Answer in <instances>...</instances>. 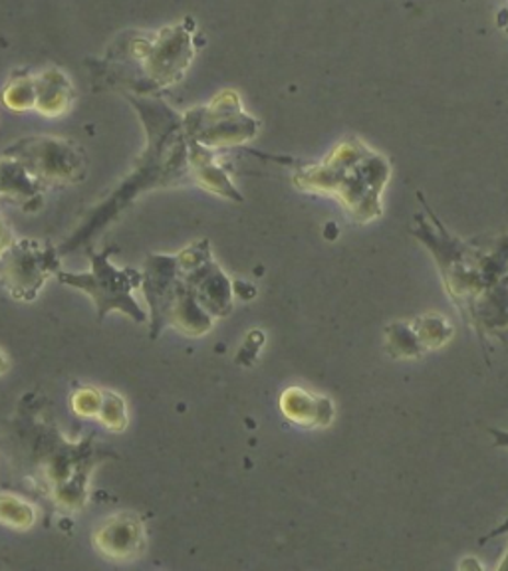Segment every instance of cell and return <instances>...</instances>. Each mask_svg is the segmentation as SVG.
<instances>
[{
  "instance_id": "cell-1",
  "label": "cell",
  "mask_w": 508,
  "mask_h": 571,
  "mask_svg": "<svg viewBox=\"0 0 508 571\" xmlns=\"http://www.w3.org/2000/svg\"><path fill=\"white\" fill-rule=\"evenodd\" d=\"M16 425L24 443L29 479L34 486L53 502L56 511L70 514L82 511L88 502L90 474L102 460V452L95 447L94 433L80 443H72L58 430V425L46 421L31 407L19 413Z\"/></svg>"
},
{
  "instance_id": "cell-2",
  "label": "cell",
  "mask_w": 508,
  "mask_h": 571,
  "mask_svg": "<svg viewBox=\"0 0 508 571\" xmlns=\"http://www.w3.org/2000/svg\"><path fill=\"white\" fill-rule=\"evenodd\" d=\"M142 290L151 307L149 336H161L166 327L189 337H201L215 326V317L199 302L197 290L177 255H149L144 266Z\"/></svg>"
},
{
  "instance_id": "cell-3",
  "label": "cell",
  "mask_w": 508,
  "mask_h": 571,
  "mask_svg": "<svg viewBox=\"0 0 508 571\" xmlns=\"http://www.w3.org/2000/svg\"><path fill=\"white\" fill-rule=\"evenodd\" d=\"M181 125L189 143L211 152L250 142L260 130L259 120L242 108L237 90H223L205 105L183 113Z\"/></svg>"
},
{
  "instance_id": "cell-4",
  "label": "cell",
  "mask_w": 508,
  "mask_h": 571,
  "mask_svg": "<svg viewBox=\"0 0 508 571\" xmlns=\"http://www.w3.org/2000/svg\"><path fill=\"white\" fill-rule=\"evenodd\" d=\"M92 268L83 275L72 272H58V280L64 286H70L74 290H80L94 302L95 314L102 322L110 312L120 310L132 317L137 324H144L147 314L135 302L132 292L142 286L144 272H137L134 268H115L112 265V250L104 253H90Z\"/></svg>"
},
{
  "instance_id": "cell-5",
  "label": "cell",
  "mask_w": 508,
  "mask_h": 571,
  "mask_svg": "<svg viewBox=\"0 0 508 571\" xmlns=\"http://www.w3.org/2000/svg\"><path fill=\"white\" fill-rule=\"evenodd\" d=\"M129 54L154 88H171L188 74L191 61L197 56L193 44V31L188 24L167 26L151 36H135L129 44Z\"/></svg>"
},
{
  "instance_id": "cell-6",
  "label": "cell",
  "mask_w": 508,
  "mask_h": 571,
  "mask_svg": "<svg viewBox=\"0 0 508 571\" xmlns=\"http://www.w3.org/2000/svg\"><path fill=\"white\" fill-rule=\"evenodd\" d=\"M60 272V258L53 245L34 238L12 240L0 255V286L16 302H34L48 278Z\"/></svg>"
},
{
  "instance_id": "cell-7",
  "label": "cell",
  "mask_w": 508,
  "mask_h": 571,
  "mask_svg": "<svg viewBox=\"0 0 508 571\" xmlns=\"http://www.w3.org/2000/svg\"><path fill=\"white\" fill-rule=\"evenodd\" d=\"M177 258L195 284L199 302L208 316L215 320L228 316L233 312L235 286L213 258L207 238L191 243L185 250L177 253Z\"/></svg>"
},
{
  "instance_id": "cell-8",
  "label": "cell",
  "mask_w": 508,
  "mask_h": 571,
  "mask_svg": "<svg viewBox=\"0 0 508 571\" xmlns=\"http://www.w3.org/2000/svg\"><path fill=\"white\" fill-rule=\"evenodd\" d=\"M26 165L42 184L70 183L83 173L82 155L70 142L56 137H29L12 145L7 154Z\"/></svg>"
},
{
  "instance_id": "cell-9",
  "label": "cell",
  "mask_w": 508,
  "mask_h": 571,
  "mask_svg": "<svg viewBox=\"0 0 508 571\" xmlns=\"http://www.w3.org/2000/svg\"><path fill=\"white\" fill-rule=\"evenodd\" d=\"M94 550L112 561H134L144 558L147 550L146 524L137 512H117L100 522L92 534Z\"/></svg>"
},
{
  "instance_id": "cell-10",
  "label": "cell",
  "mask_w": 508,
  "mask_h": 571,
  "mask_svg": "<svg viewBox=\"0 0 508 571\" xmlns=\"http://www.w3.org/2000/svg\"><path fill=\"white\" fill-rule=\"evenodd\" d=\"M189 175L201 184L203 189H207L208 193L225 197L230 201H242V194L239 189L233 184L227 171L221 167L215 157V152L201 147L197 143H189L188 155Z\"/></svg>"
},
{
  "instance_id": "cell-11",
  "label": "cell",
  "mask_w": 508,
  "mask_h": 571,
  "mask_svg": "<svg viewBox=\"0 0 508 571\" xmlns=\"http://www.w3.org/2000/svg\"><path fill=\"white\" fill-rule=\"evenodd\" d=\"M281 411L284 417L301 427H326L334 417L330 399L301 388H289L282 393Z\"/></svg>"
},
{
  "instance_id": "cell-12",
  "label": "cell",
  "mask_w": 508,
  "mask_h": 571,
  "mask_svg": "<svg viewBox=\"0 0 508 571\" xmlns=\"http://www.w3.org/2000/svg\"><path fill=\"white\" fill-rule=\"evenodd\" d=\"M36 82V108L34 112L44 117H60L70 110L74 86L70 78L58 68H46L34 76Z\"/></svg>"
},
{
  "instance_id": "cell-13",
  "label": "cell",
  "mask_w": 508,
  "mask_h": 571,
  "mask_svg": "<svg viewBox=\"0 0 508 571\" xmlns=\"http://www.w3.org/2000/svg\"><path fill=\"white\" fill-rule=\"evenodd\" d=\"M42 187L44 184L16 157L4 155L0 159V199L4 197L11 201L26 203Z\"/></svg>"
},
{
  "instance_id": "cell-14",
  "label": "cell",
  "mask_w": 508,
  "mask_h": 571,
  "mask_svg": "<svg viewBox=\"0 0 508 571\" xmlns=\"http://www.w3.org/2000/svg\"><path fill=\"white\" fill-rule=\"evenodd\" d=\"M36 522V508L16 494H0V526L12 530H31Z\"/></svg>"
},
{
  "instance_id": "cell-15",
  "label": "cell",
  "mask_w": 508,
  "mask_h": 571,
  "mask_svg": "<svg viewBox=\"0 0 508 571\" xmlns=\"http://www.w3.org/2000/svg\"><path fill=\"white\" fill-rule=\"evenodd\" d=\"M2 103L12 112H31L36 108V82L34 76L12 78L2 90Z\"/></svg>"
},
{
  "instance_id": "cell-16",
  "label": "cell",
  "mask_w": 508,
  "mask_h": 571,
  "mask_svg": "<svg viewBox=\"0 0 508 571\" xmlns=\"http://www.w3.org/2000/svg\"><path fill=\"white\" fill-rule=\"evenodd\" d=\"M98 421H100L110 433H124L127 425H129V417H127V405H125L124 398H122L120 393L104 389L102 411H100Z\"/></svg>"
},
{
  "instance_id": "cell-17",
  "label": "cell",
  "mask_w": 508,
  "mask_h": 571,
  "mask_svg": "<svg viewBox=\"0 0 508 571\" xmlns=\"http://www.w3.org/2000/svg\"><path fill=\"white\" fill-rule=\"evenodd\" d=\"M102 399H104V391L88 388V385H78L70 398V407L78 417L98 418L102 411Z\"/></svg>"
},
{
  "instance_id": "cell-18",
  "label": "cell",
  "mask_w": 508,
  "mask_h": 571,
  "mask_svg": "<svg viewBox=\"0 0 508 571\" xmlns=\"http://www.w3.org/2000/svg\"><path fill=\"white\" fill-rule=\"evenodd\" d=\"M9 371V359L0 351V376H4Z\"/></svg>"
}]
</instances>
